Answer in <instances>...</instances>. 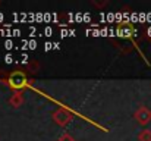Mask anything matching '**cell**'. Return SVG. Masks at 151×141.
<instances>
[{"label":"cell","instance_id":"obj_1","mask_svg":"<svg viewBox=\"0 0 151 141\" xmlns=\"http://www.w3.org/2000/svg\"><path fill=\"white\" fill-rule=\"evenodd\" d=\"M117 35L119 37H123V38H128V37H134L135 35V30L132 27L131 22H126V21H122L117 24Z\"/></svg>","mask_w":151,"mask_h":141},{"label":"cell","instance_id":"obj_5","mask_svg":"<svg viewBox=\"0 0 151 141\" xmlns=\"http://www.w3.org/2000/svg\"><path fill=\"white\" fill-rule=\"evenodd\" d=\"M53 46H54V44H51V43H46V50H50Z\"/></svg>","mask_w":151,"mask_h":141},{"label":"cell","instance_id":"obj_7","mask_svg":"<svg viewBox=\"0 0 151 141\" xmlns=\"http://www.w3.org/2000/svg\"><path fill=\"white\" fill-rule=\"evenodd\" d=\"M60 141H70V140H68V138H63V140H60Z\"/></svg>","mask_w":151,"mask_h":141},{"label":"cell","instance_id":"obj_6","mask_svg":"<svg viewBox=\"0 0 151 141\" xmlns=\"http://www.w3.org/2000/svg\"><path fill=\"white\" fill-rule=\"evenodd\" d=\"M47 35H51V28H46V31H44Z\"/></svg>","mask_w":151,"mask_h":141},{"label":"cell","instance_id":"obj_3","mask_svg":"<svg viewBox=\"0 0 151 141\" xmlns=\"http://www.w3.org/2000/svg\"><path fill=\"white\" fill-rule=\"evenodd\" d=\"M12 59H13V57H12L10 54H7V56L4 57V60H6V63H12Z\"/></svg>","mask_w":151,"mask_h":141},{"label":"cell","instance_id":"obj_2","mask_svg":"<svg viewBox=\"0 0 151 141\" xmlns=\"http://www.w3.org/2000/svg\"><path fill=\"white\" fill-rule=\"evenodd\" d=\"M9 84L13 88H21V87H25L27 85V78H25V75L22 72H15V74L10 75Z\"/></svg>","mask_w":151,"mask_h":141},{"label":"cell","instance_id":"obj_4","mask_svg":"<svg viewBox=\"0 0 151 141\" xmlns=\"http://www.w3.org/2000/svg\"><path fill=\"white\" fill-rule=\"evenodd\" d=\"M4 44H6V48H12V46H13V44H12V41H10V40H7V41H6V43H4Z\"/></svg>","mask_w":151,"mask_h":141}]
</instances>
